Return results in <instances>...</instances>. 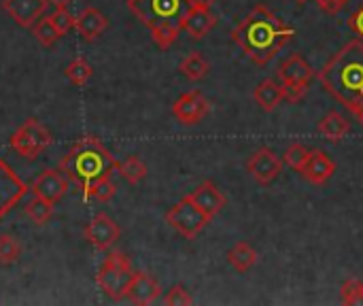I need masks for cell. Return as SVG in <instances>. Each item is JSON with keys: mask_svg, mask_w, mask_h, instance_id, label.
Segmentation results:
<instances>
[{"mask_svg": "<svg viewBox=\"0 0 363 306\" xmlns=\"http://www.w3.org/2000/svg\"><path fill=\"white\" fill-rule=\"evenodd\" d=\"M228 264H230L236 273L245 275V273H249V271L257 264V251H255L249 243H236V245L228 251Z\"/></svg>", "mask_w": 363, "mask_h": 306, "instance_id": "22", "label": "cell"}, {"mask_svg": "<svg viewBox=\"0 0 363 306\" xmlns=\"http://www.w3.org/2000/svg\"><path fill=\"white\" fill-rule=\"evenodd\" d=\"M132 277H134V268L130 264V258L121 251H108L102 266L98 268L96 281L111 300H123L128 298V288L132 283Z\"/></svg>", "mask_w": 363, "mask_h": 306, "instance_id": "4", "label": "cell"}, {"mask_svg": "<svg viewBox=\"0 0 363 306\" xmlns=\"http://www.w3.org/2000/svg\"><path fill=\"white\" fill-rule=\"evenodd\" d=\"M164 305L168 306H189L194 305V298L189 296V292L183 285H174L170 288V292L164 298Z\"/></svg>", "mask_w": 363, "mask_h": 306, "instance_id": "34", "label": "cell"}, {"mask_svg": "<svg viewBox=\"0 0 363 306\" xmlns=\"http://www.w3.org/2000/svg\"><path fill=\"white\" fill-rule=\"evenodd\" d=\"M315 2H317L325 13H330V15H336V13L342 9V4H340L338 0H315Z\"/></svg>", "mask_w": 363, "mask_h": 306, "instance_id": "36", "label": "cell"}, {"mask_svg": "<svg viewBox=\"0 0 363 306\" xmlns=\"http://www.w3.org/2000/svg\"><path fill=\"white\" fill-rule=\"evenodd\" d=\"M338 2H340V4L345 6V4H347V2H351V0H338Z\"/></svg>", "mask_w": 363, "mask_h": 306, "instance_id": "40", "label": "cell"}, {"mask_svg": "<svg viewBox=\"0 0 363 306\" xmlns=\"http://www.w3.org/2000/svg\"><path fill=\"white\" fill-rule=\"evenodd\" d=\"M187 198H189L194 204H198L211 219H213L217 213H221L223 207H225V202H228V198L223 196V192L217 187L215 181H202Z\"/></svg>", "mask_w": 363, "mask_h": 306, "instance_id": "16", "label": "cell"}, {"mask_svg": "<svg viewBox=\"0 0 363 306\" xmlns=\"http://www.w3.org/2000/svg\"><path fill=\"white\" fill-rule=\"evenodd\" d=\"M49 19L53 21V26L57 28L60 34L70 32V30L74 28V21H77V17H72V15L68 13V9H55V11L49 15Z\"/></svg>", "mask_w": 363, "mask_h": 306, "instance_id": "33", "label": "cell"}, {"mask_svg": "<svg viewBox=\"0 0 363 306\" xmlns=\"http://www.w3.org/2000/svg\"><path fill=\"white\" fill-rule=\"evenodd\" d=\"M64 75H66V79H68L70 83H74L77 87H85L87 81H89L91 75H94V68H91V64H89L85 58H74V60L66 66Z\"/></svg>", "mask_w": 363, "mask_h": 306, "instance_id": "28", "label": "cell"}, {"mask_svg": "<svg viewBox=\"0 0 363 306\" xmlns=\"http://www.w3.org/2000/svg\"><path fill=\"white\" fill-rule=\"evenodd\" d=\"M357 119H359V124H362V128H363V109L357 113Z\"/></svg>", "mask_w": 363, "mask_h": 306, "instance_id": "39", "label": "cell"}, {"mask_svg": "<svg viewBox=\"0 0 363 306\" xmlns=\"http://www.w3.org/2000/svg\"><path fill=\"white\" fill-rule=\"evenodd\" d=\"M32 32H34L36 40H38L43 47H53V45L60 40V36H62L49 17H40V19L32 26Z\"/></svg>", "mask_w": 363, "mask_h": 306, "instance_id": "29", "label": "cell"}, {"mask_svg": "<svg viewBox=\"0 0 363 306\" xmlns=\"http://www.w3.org/2000/svg\"><path fill=\"white\" fill-rule=\"evenodd\" d=\"M179 70H181V75L187 77L189 81H200V79H204V77L208 75L211 64H208V60H206L200 51H191V53H187V55L181 60Z\"/></svg>", "mask_w": 363, "mask_h": 306, "instance_id": "24", "label": "cell"}, {"mask_svg": "<svg viewBox=\"0 0 363 306\" xmlns=\"http://www.w3.org/2000/svg\"><path fill=\"white\" fill-rule=\"evenodd\" d=\"M349 28L357 34V38L363 40V4L349 17Z\"/></svg>", "mask_w": 363, "mask_h": 306, "instance_id": "35", "label": "cell"}, {"mask_svg": "<svg viewBox=\"0 0 363 306\" xmlns=\"http://www.w3.org/2000/svg\"><path fill=\"white\" fill-rule=\"evenodd\" d=\"M68 177L62 173V170H45L36 177V181L32 183V194L38 196V198H45L49 202H57L64 198V194L68 192Z\"/></svg>", "mask_w": 363, "mask_h": 306, "instance_id": "14", "label": "cell"}, {"mask_svg": "<svg viewBox=\"0 0 363 306\" xmlns=\"http://www.w3.org/2000/svg\"><path fill=\"white\" fill-rule=\"evenodd\" d=\"M187 2H189V4H196V6H208V9H211L217 0H187Z\"/></svg>", "mask_w": 363, "mask_h": 306, "instance_id": "37", "label": "cell"}, {"mask_svg": "<svg viewBox=\"0 0 363 306\" xmlns=\"http://www.w3.org/2000/svg\"><path fill=\"white\" fill-rule=\"evenodd\" d=\"M294 36L296 30L274 15L266 4H257L232 30V40L257 66H266Z\"/></svg>", "mask_w": 363, "mask_h": 306, "instance_id": "1", "label": "cell"}, {"mask_svg": "<svg viewBox=\"0 0 363 306\" xmlns=\"http://www.w3.org/2000/svg\"><path fill=\"white\" fill-rule=\"evenodd\" d=\"M49 4H53L55 9H66L68 4H72V0H49Z\"/></svg>", "mask_w": 363, "mask_h": 306, "instance_id": "38", "label": "cell"}, {"mask_svg": "<svg viewBox=\"0 0 363 306\" xmlns=\"http://www.w3.org/2000/svg\"><path fill=\"white\" fill-rule=\"evenodd\" d=\"M117 164L119 162L100 143V138L83 136L60 160V170L68 177L70 183H74L83 190L85 185L94 183V181L113 177V173L117 170Z\"/></svg>", "mask_w": 363, "mask_h": 306, "instance_id": "3", "label": "cell"}, {"mask_svg": "<svg viewBox=\"0 0 363 306\" xmlns=\"http://www.w3.org/2000/svg\"><path fill=\"white\" fill-rule=\"evenodd\" d=\"M208 111H211V102L198 89L179 96L172 104V115L177 117V121H181L185 126L200 124L208 115Z\"/></svg>", "mask_w": 363, "mask_h": 306, "instance_id": "10", "label": "cell"}, {"mask_svg": "<svg viewBox=\"0 0 363 306\" xmlns=\"http://www.w3.org/2000/svg\"><path fill=\"white\" fill-rule=\"evenodd\" d=\"M151 30V36H153V43L160 47V49H168L177 43L179 34H181V19H166V21H160L155 23Z\"/></svg>", "mask_w": 363, "mask_h": 306, "instance_id": "23", "label": "cell"}, {"mask_svg": "<svg viewBox=\"0 0 363 306\" xmlns=\"http://www.w3.org/2000/svg\"><path fill=\"white\" fill-rule=\"evenodd\" d=\"M117 170H119V175H121L128 183H132V185L140 183V181L147 177V166H145V162H143L138 155H128L123 162L117 164Z\"/></svg>", "mask_w": 363, "mask_h": 306, "instance_id": "25", "label": "cell"}, {"mask_svg": "<svg viewBox=\"0 0 363 306\" xmlns=\"http://www.w3.org/2000/svg\"><path fill=\"white\" fill-rule=\"evenodd\" d=\"M21 245L13 234H0V266H11L19 260Z\"/></svg>", "mask_w": 363, "mask_h": 306, "instance_id": "30", "label": "cell"}, {"mask_svg": "<svg viewBox=\"0 0 363 306\" xmlns=\"http://www.w3.org/2000/svg\"><path fill=\"white\" fill-rule=\"evenodd\" d=\"M340 300L347 306H363V281L349 279L340 288Z\"/></svg>", "mask_w": 363, "mask_h": 306, "instance_id": "32", "label": "cell"}, {"mask_svg": "<svg viewBox=\"0 0 363 306\" xmlns=\"http://www.w3.org/2000/svg\"><path fill=\"white\" fill-rule=\"evenodd\" d=\"M255 104L264 111V113H272L279 109V104L285 100V92H283V83L274 81V79H264L262 83H257L255 92H253Z\"/></svg>", "mask_w": 363, "mask_h": 306, "instance_id": "20", "label": "cell"}, {"mask_svg": "<svg viewBox=\"0 0 363 306\" xmlns=\"http://www.w3.org/2000/svg\"><path fill=\"white\" fill-rule=\"evenodd\" d=\"M81 192H83V198H87V200L108 202V200L115 196L117 185L113 183V179H111V177H104V179H100V181H94V183L85 185Z\"/></svg>", "mask_w": 363, "mask_h": 306, "instance_id": "26", "label": "cell"}, {"mask_svg": "<svg viewBox=\"0 0 363 306\" xmlns=\"http://www.w3.org/2000/svg\"><path fill=\"white\" fill-rule=\"evenodd\" d=\"M83 236L89 241L91 247L100 249V251H106L111 249L119 236H121V230L119 226L115 224V219H111L106 213H98L85 228H83Z\"/></svg>", "mask_w": 363, "mask_h": 306, "instance_id": "11", "label": "cell"}, {"mask_svg": "<svg viewBox=\"0 0 363 306\" xmlns=\"http://www.w3.org/2000/svg\"><path fill=\"white\" fill-rule=\"evenodd\" d=\"M317 130H319V134H321V136H325L328 141H332V143H340V141L347 136V132L351 130V124H349V121H347V117H345V115H340L338 111H330V113L319 121Z\"/></svg>", "mask_w": 363, "mask_h": 306, "instance_id": "21", "label": "cell"}, {"mask_svg": "<svg viewBox=\"0 0 363 306\" xmlns=\"http://www.w3.org/2000/svg\"><path fill=\"white\" fill-rule=\"evenodd\" d=\"M23 211H26V215H28L36 226H45V224L53 217V202L34 196L32 200L26 202Z\"/></svg>", "mask_w": 363, "mask_h": 306, "instance_id": "27", "label": "cell"}, {"mask_svg": "<svg viewBox=\"0 0 363 306\" xmlns=\"http://www.w3.org/2000/svg\"><path fill=\"white\" fill-rule=\"evenodd\" d=\"M334 173H336V162L323 149H313L300 175L313 185H325L334 177Z\"/></svg>", "mask_w": 363, "mask_h": 306, "instance_id": "15", "label": "cell"}, {"mask_svg": "<svg viewBox=\"0 0 363 306\" xmlns=\"http://www.w3.org/2000/svg\"><path fill=\"white\" fill-rule=\"evenodd\" d=\"M47 6L49 0H2V11L21 28H32Z\"/></svg>", "mask_w": 363, "mask_h": 306, "instance_id": "12", "label": "cell"}, {"mask_svg": "<svg viewBox=\"0 0 363 306\" xmlns=\"http://www.w3.org/2000/svg\"><path fill=\"white\" fill-rule=\"evenodd\" d=\"M247 170L255 179L257 185L268 187V185H272L281 177V173H283V160L270 147H262V149H257L247 160Z\"/></svg>", "mask_w": 363, "mask_h": 306, "instance_id": "8", "label": "cell"}, {"mask_svg": "<svg viewBox=\"0 0 363 306\" xmlns=\"http://www.w3.org/2000/svg\"><path fill=\"white\" fill-rule=\"evenodd\" d=\"M162 294L160 283L149 275V273H134L132 283L128 288V300L134 305L147 306L153 305Z\"/></svg>", "mask_w": 363, "mask_h": 306, "instance_id": "18", "label": "cell"}, {"mask_svg": "<svg viewBox=\"0 0 363 306\" xmlns=\"http://www.w3.org/2000/svg\"><path fill=\"white\" fill-rule=\"evenodd\" d=\"M166 224L179 232L183 239L187 241H194L208 224H211V217L198 207L194 204L187 196L183 200H179L168 213H166Z\"/></svg>", "mask_w": 363, "mask_h": 306, "instance_id": "6", "label": "cell"}, {"mask_svg": "<svg viewBox=\"0 0 363 306\" xmlns=\"http://www.w3.org/2000/svg\"><path fill=\"white\" fill-rule=\"evenodd\" d=\"M28 192L30 187L26 185V181L0 158V222L23 200Z\"/></svg>", "mask_w": 363, "mask_h": 306, "instance_id": "9", "label": "cell"}, {"mask_svg": "<svg viewBox=\"0 0 363 306\" xmlns=\"http://www.w3.org/2000/svg\"><path fill=\"white\" fill-rule=\"evenodd\" d=\"M279 77H281V83H285V85H304V87H308L311 81L315 79V70H313V66L304 60V55L294 53V55H289V58L281 64Z\"/></svg>", "mask_w": 363, "mask_h": 306, "instance_id": "17", "label": "cell"}, {"mask_svg": "<svg viewBox=\"0 0 363 306\" xmlns=\"http://www.w3.org/2000/svg\"><path fill=\"white\" fill-rule=\"evenodd\" d=\"M319 81L351 113L363 109V40H349L319 70Z\"/></svg>", "mask_w": 363, "mask_h": 306, "instance_id": "2", "label": "cell"}, {"mask_svg": "<svg viewBox=\"0 0 363 306\" xmlns=\"http://www.w3.org/2000/svg\"><path fill=\"white\" fill-rule=\"evenodd\" d=\"M308 155H311V149H306L302 143H294V145H289V147L285 149V153H283V164H287V166L294 168L296 173H302V168H304Z\"/></svg>", "mask_w": 363, "mask_h": 306, "instance_id": "31", "label": "cell"}, {"mask_svg": "<svg viewBox=\"0 0 363 306\" xmlns=\"http://www.w3.org/2000/svg\"><path fill=\"white\" fill-rule=\"evenodd\" d=\"M108 28V19L104 13H100L96 6H85L81 15L74 21V30L85 38V40H96L104 30Z\"/></svg>", "mask_w": 363, "mask_h": 306, "instance_id": "19", "label": "cell"}, {"mask_svg": "<svg viewBox=\"0 0 363 306\" xmlns=\"http://www.w3.org/2000/svg\"><path fill=\"white\" fill-rule=\"evenodd\" d=\"M298 4H304V2H308V0H296Z\"/></svg>", "mask_w": 363, "mask_h": 306, "instance_id": "41", "label": "cell"}, {"mask_svg": "<svg viewBox=\"0 0 363 306\" xmlns=\"http://www.w3.org/2000/svg\"><path fill=\"white\" fill-rule=\"evenodd\" d=\"M217 26V15L211 13L208 6H196V4H189L187 11L183 13L181 17V28L194 38V40H200L204 38L213 28Z\"/></svg>", "mask_w": 363, "mask_h": 306, "instance_id": "13", "label": "cell"}, {"mask_svg": "<svg viewBox=\"0 0 363 306\" xmlns=\"http://www.w3.org/2000/svg\"><path fill=\"white\" fill-rule=\"evenodd\" d=\"M187 6V0H128V9L147 28H153L155 23L166 19H181Z\"/></svg>", "mask_w": 363, "mask_h": 306, "instance_id": "7", "label": "cell"}, {"mask_svg": "<svg viewBox=\"0 0 363 306\" xmlns=\"http://www.w3.org/2000/svg\"><path fill=\"white\" fill-rule=\"evenodd\" d=\"M51 143H53L51 132L38 119H34V117L26 119L11 134V149L17 151L26 160H36Z\"/></svg>", "mask_w": 363, "mask_h": 306, "instance_id": "5", "label": "cell"}]
</instances>
